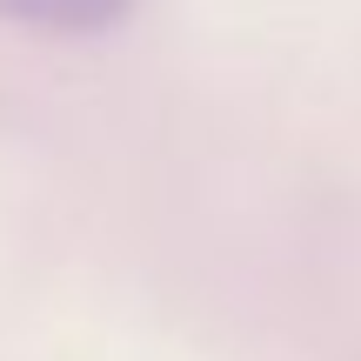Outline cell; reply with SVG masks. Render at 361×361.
<instances>
[{
  "label": "cell",
  "instance_id": "cell-1",
  "mask_svg": "<svg viewBox=\"0 0 361 361\" xmlns=\"http://www.w3.org/2000/svg\"><path fill=\"white\" fill-rule=\"evenodd\" d=\"M0 13L34 34H101L128 13V0H0Z\"/></svg>",
  "mask_w": 361,
  "mask_h": 361
}]
</instances>
